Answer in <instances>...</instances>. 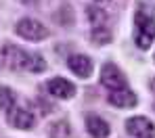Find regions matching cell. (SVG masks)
Segmentation results:
<instances>
[{"mask_svg": "<svg viewBox=\"0 0 155 138\" xmlns=\"http://www.w3.org/2000/svg\"><path fill=\"white\" fill-rule=\"evenodd\" d=\"M151 90H153V94H155V78L151 80Z\"/></svg>", "mask_w": 155, "mask_h": 138, "instance_id": "2e32d148", "label": "cell"}, {"mask_svg": "<svg viewBox=\"0 0 155 138\" xmlns=\"http://www.w3.org/2000/svg\"><path fill=\"white\" fill-rule=\"evenodd\" d=\"M19 2H21V4H25V6H31V4H36L38 0H19Z\"/></svg>", "mask_w": 155, "mask_h": 138, "instance_id": "9a60e30c", "label": "cell"}, {"mask_svg": "<svg viewBox=\"0 0 155 138\" xmlns=\"http://www.w3.org/2000/svg\"><path fill=\"white\" fill-rule=\"evenodd\" d=\"M67 65H69L71 73H76L78 78H88V75L92 73V61H90V56H88V55H74V56H69Z\"/></svg>", "mask_w": 155, "mask_h": 138, "instance_id": "ba28073f", "label": "cell"}, {"mask_svg": "<svg viewBox=\"0 0 155 138\" xmlns=\"http://www.w3.org/2000/svg\"><path fill=\"white\" fill-rule=\"evenodd\" d=\"M101 2H103V0H101Z\"/></svg>", "mask_w": 155, "mask_h": 138, "instance_id": "e0dca14e", "label": "cell"}, {"mask_svg": "<svg viewBox=\"0 0 155 138\" xmlns=\"http://www.w3.org/2000/svg\"><path fill=\"white\" fill-rule=\"evenodd\" d=\"M109 103L113 107H120V109H128V107H134L136 105V94L130 90V88H124V90H115L109 94Z\"/></svg>", "mask_w": 155, "mask_h": 138, "instance_id": "30bf717a", "label": "cell"}, {"mask_svg": "<svg viewBox=\"0 0 155 138\" xmlns=\"http://www.w3.org/2000/svg\"><path fill=\"white\" fill-rule=\"evenodd\" d=\"M15 103H17L15 92H13L8 86H0V109L11 113V111L15 109Z\"/></svg>", "mask_w": 155, "mask_h": 138, "instance_id": "8fae6325", "label": "cell"}, {"mask_svg": "<svg viewBox=\"0 0 155 138\" xmlns=\"http://www.w3.org/2000/svg\"><path fill=\"white\" fill-rule=\"evenodd\" d=\"M48 92H51L54 98L67 101V98H71L76 94V86L71 82H67L65 78H52L51 82H48Z\"/></svg>", "mask_w": 155, "mask_h": 138, "instance_id": "52a82bcc", "label": "cell"}, {"mask_svg": "<svg viewBox=\"0 0 155 138\" xmlns=\"http://www.w3.org/2000/svg\"><path fill=\"white\" fill-rule=\"evenodd\" d=\"M101 84H103L109 92H115V90H124V88H128L124 71H122L115 63H105L103 67H101Z\"/></svg>", "mask_w": 155, "mask_h": 138, "instance_id": "277c9868", "label": "cell"}, {"mask_svg": "<svg viewBox=\"0 0 155 138\" xmlns=\"http://www.w3.org/2000/svg\"><path fill=\"white\" fill-rule=\"evenodd\" d=\"M8 124L17 130H31L34 124H36V115L27 107H15L8 113Z\"/></svg>", "mask_w": 155, "mask_h": 138, "instance_id": "8992f818", "label": "cell"}, {"mask_svg": "<svg viewBox=\"0 0 155 138\" xmlns=\"http://www.w3.org/2000/svg\"><path fill=\"white\" fill-rule=\"evenodd\" d=\"M86 17H88V21L94 27H101V25H105V21H107V13H105L103 8H99V6H88L86 8Z\"/></svg>", "mask_w": 155, "mask_h": 138, "instance_id": "4fadbf2b", "label": "cell"}, {"mask_svg": "<svg viewBox=\"0 0 155 138\" xmlns=\"http://www.w3.org/2000/svg\"><path fill=\"white\" fill-rule=\"evenodd\" d=\"M15 31H17V36H21L23 40H29V42H40V40L48 38V29L44 27V23H40L38 19H31V17L19 19L15 25Z\"/></svg>", "mask_w": 155, "mask_h": 138, "instance_id": "3957f363", "label": "cell"}, {"mask_svg": "<svg viewBox=\"0 0 155 138\" xmlns=\"http://www.w3.org/2000/svg\"><path fill=\"white\" fill-rule=\"evenodd\" d=\"M86 130H88L90 136H94V138H107L109 132H111V126L99 115H88L86 117Z\"/></svg>", "mask_w": 155, "mask_h": 138, "instance_id": "9c48e42d", "label": "cell"}, {"mask_svg": "<svg viewBox=\"0 0 155 138\" xmlns=\"http://www.w3.org/2000/svg\"><path fill=\"white\" fill-rule=\"evenodd\" d=\"M155 40V19L145 13V11H138L136 17H134V44L140 48V50H147Z\"/></svg>", "mask_w": 155, "mask_h": 138, "instance_id": "7a4b0ae2", "label": "cell"}, {"mask_svg": "<svg viewBox=\"0 0 155 138\" xmlns=\"http://www.w3.org/2000/svg\"><path fill=\"white\" fill-rule=\"evenodd\" d=\"M90 38L97 42V44H107L109 40H111V31L105 27V25H101V27H92V34H90Z\"/></svg>", "mask_w": 155, "mask_h": 138, "instance_id": "5bb4252c", "label": "cell"}, {"mask_svg": "<svg viewBox=\"0 0 155 138\" xmlns=\"http://www.w3.org/2000/svg\"><path fill=\"white\" fill-rule=\"evenodd\" d=\"M0 65L6 69H15V71H44L46 63L42 55L38 53H27L23 48L15 46V44H4L0 48Z\"/></svg>", "mask_w": 155, "mask_h": 138, "instance_id": "6da1fadb", "label": "cell"}, {"mask_svg": "<svg viewBox=\"0 0 155 138\" xmlns=\"http://www.w3.org/2000/svg\"><path fill=\"white\" fill-rule=\"evenodd\" d=\"M126 132L134 138H153L155 136V124L149 117L136 115V117H130L128 121H126Z\"/></svg>", "mask_w": 155, "mask_h": 138, "instance_id": "5b68a950", "label": "cell"}, {"mask_svg": "<svg viewBox=\"0 0 155 138\" xmlns=\"http://www.w3.org/2000/svg\"><path fill=\"white\" fill-rule=\"evenodd\" d=\"M48 136L51 138H71V126L67 121H54L48 130Z\"/></svg>", "mask_w": 155, "mask_h": 138, "instance_id": "7c38bea8", "label": "cell"}]
</instances>
